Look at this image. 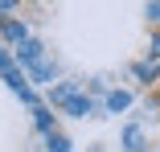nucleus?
I'll list each match as a JSON object with an SVG mask.
<instances>
[{"mask_svg": "<svg viewBox=\"0 0 160 152\" xmlns=\"http://www.w3.org/2000/svg\"><path fill=\"white\" fill-rule=\"evenodd\" d=\"M62 107H66L70 115H90V111H94V103H90V99H82V95H74V99H66Z\"/></svg>", "mask_w": 160, "mask_h": 152, "instance_id": "nucleus-1", "label": "nucleus"}, {"mask_svg": "<svg viewBox=\"0 0 160 152\" xmlns=\"http://www.w3.org/2000/svg\"><path fill=\"white\" fill-rule=\"evenodd\" d=\"M4 37H8V41H25V25L8 21V25H4Z\"/></svg>", "mask_w": 160, "mask_h": 152, "instance_id": "nucleus-2", "label": "nucleus"}, {"mask_svg": "<svg viewBox=\"0 0 160 152\" xmlns=\"http://www.w3.org/2000/svg\"><path fill=\"white\" fill-rule=\"evenodd\" d=\"M140 140H144V136H140V128H127V132H123V144L132 148V152H140Z\"/></svg>", "mask_w": 160, "mask_h": 152, "instance_id": "nucleus-3", "label": "nucleus"}, {"mask_svg": "<svg viewBox=\"0 0 160 152\" xmlns=\"http://www.w3.org/2000/svg\"><path fill=\"white\" fill-rule=\"evenodd\" d=\"M37 128L49 136V128H53V115H49V107H37Z\"/></svg>", "mask_w": 160, "mask_h": 152, "instance_id": "nucleus-4", "label": "nucleus"}, {"mask_svg": "<svg viewBox=\"0 0 160 152\" xmlns=\"http://www.w3.org/2000/svg\"><path fill=\"white\" fill-rule=\"evenodd\" d=\"M49 152H70V140L58 136V132H49Z\"/></svg>", "mask_w": 160, "mask_h": 152, "instance_id": "nucleus-5", "label": "nucleus"}, {"mask_svg": "<svg viewBox=\"0 0 160 152\" xmlns=\"http://www.w3.org/2000/svg\"><path fill=\"white\" fill-rule=\"evenodd\" d=\"M156 74H160V70H156V62H140V66H136V78H144V82H148V78H156Z\"/></svg>", "mask_w": 160, "mask_h": 152, "instance_id": "nucleus-6", "label": "nucleus"}, {"mask_svg": "<svg viewBox=\"0 0 160 152\" xmlns=\"http://www.w3.org/2000/svg\"><path fill=\"white\" fill-rule=\"evenodd\" d=\"M107 107H111V111H123V107H127V95H123V90H115V95L107 99Z\"/></svg>", "mask_w": 160, "mask_h": 152, "instance_id": "nucleus-7", "label": "nucleus"}, {"mask_svg": "<svg viewBox=\"0 0 160 152\" xmlns=\"http://www.w3.org/2000/svg\"><path fill=\"white\" fill-rule=\"evenodd\" d=\"M148 17H152V21L160 25V4H148Z\"/></svg>", "mask_w": 160, "mask_h": 152, "instance_id": "nucleus-8", "label": "nucleus"}, {"mask_svg": "<svg viewBox=\"0 0 160 152\" xmlns=\"http://www.w3.org/2000/svg\"><path fill=\"white\" fill-rule=\"evenodd\" d=\"M8 66H12V58H8L4 49H0V70H8Z\"/></svg>", "mask_w": 160, "mask_h": 152, "instance_id": "nucleus-9", "label": "nucleus"}, {"mask_svg": "<svg viewBox=\"0 0 160 152\" xmlns=\"http://www.w3.org/2000/svg\"><path fill=\"white\" fill-rule=\"evenodd\" d=\"M148 53H152V58H160V37L152 41V49H148Z\"/></svg>", "mask_w": 160, "mask_h": 152, "instance_id": "nucleus-10", "label": "nucleus"}]
</instances>
